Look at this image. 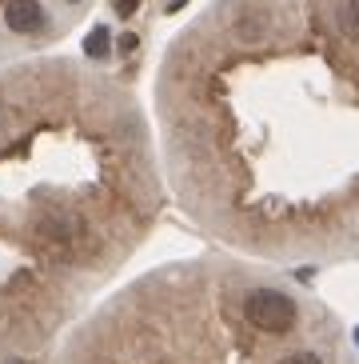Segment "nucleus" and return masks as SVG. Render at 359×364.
I'll return each instance as SVG.
<instances>
[{
	"instance_id": "5",
	"label": "nucleus",
	"mask_w": 359,
	"mask_h": 364,
	"mask_svg": "<svg viewBox=\"0 0 359 364\" xmlns=\"http://www.w3.org/2000/svg\"><path fill=\"white\" fill-rule=\"evenodd\" d=\"M108 41H112L108 28H104V24H96L92 33H88V41H84V53L88 56H108Z\"/></svg>"
},
{
	"instance_id": "1",
	"label": "nucleus",
	"mask_w": 359,
	"mask_h": 364,
	"mask_svg": "<svg viewBox=\"0 0 359 364\" xmlns=\"http://www.w3.org/2000/svg\"><path fill=\"white\" fill-rule=\"evenodd\" d=\"M243 316H248L260 332L284 336V332H292V324H296V300L280 289H255L243 300Z\"/></svg>"
},
{
	"instance_id": "8",
	"label": "nucleus",
	"mask_w": 359,
	"mask_h": 364,
	"mask_svg": "<svg viewBox=\"0 0 359 364\" xmlns=\"http://www.w3.org/2000/svg\"><path fill=\"white\" fill-rule=\"evenodd\" d=\"M72 4H76V0H72Z\"/></svg>"
},
{
	"instance_id": "2",
	"label": "nucleus",
	"mask_w": 359,
	"mask_h": 364,
	"mask_svg": "<svg viewBox=\"0 0 359 364\" xmlns=\"http://www.w3.org/2000/svg\"><path fill=\"white\" fill-rule=\"evenodd\" d=\"M4 24H9L12 33H36V28H44V9L40 0H9L4 4Z\"/></svg>"
},
{
	"instance_id": "7",
	"label": "nucleus",
	"mask_w": 359,
	"mask_h": 364,
	"mask_svg": "<svg viewBox=\"0 0 359 364\" xmlns=\"http://www.w3.org/2000/svg\"><path fill=\"white\" fill-rule=\"evenodd\" d=\"M136 4H140V0H116V12H120V16H128V12H136Z\"/></svg>"
},
{
	"instance_id": "3",
	"label": "nucleus",
	"mask_w": 359,
	"mask_h": 364,
	"mask_svg": "<svg viewBox=\"0 0 359 364\" xmlns=\"http://www.w3.org/2000/svg\"><path fill=\"white\" fill-rule=\"evenodd\" d=\"M336 28L351 44H359V0H339L336 4Z\"/></svg>"
},
{
	"instance_id": "6",
	"label": "nucleus",
	"mask_w": 359,
	"mask_h": 364,
	"mask_svg": "<svg viewBox=\"0 0 359 364\" xmlns=\"http://www.w3.org/2000/svg\"><path fill=\"white\" fill-rule=\"evenodd\" d=\"M284 364H324V360H319L316 353H296V356H287Z\"/></svg>"
},
{
	"instance_id": "4",
	"label": "nucleus",
	"mask_w": 359,
	"mask_h": 364,
	"mask_svg": "<svg viewBox=\"0 0 359 364\" xmlns=\"http://www.w3.org/2000/svg\"><path fill=\"white\" fill-rule=\"evenodd\" d=\"M264 24H267L264 12H243L240 21H236V36L240 41H260L264 36Z\"/></svg>"
}]
</instances>
